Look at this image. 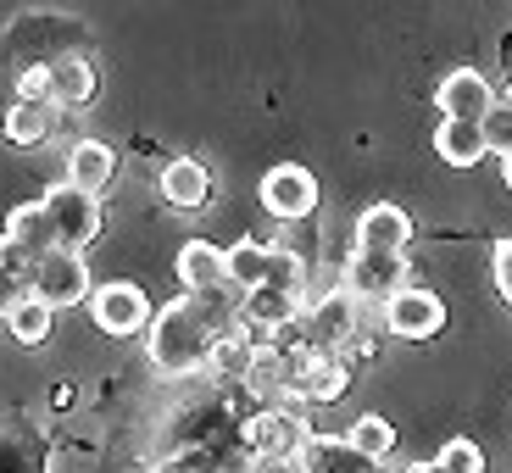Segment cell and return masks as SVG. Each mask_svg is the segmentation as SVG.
Instances as JSON below:
<instances>
[{
    "label": "cell",
    "mask_w": 512,
    "mask_h": 473,
    "mask_svg": "<svg viewBox=\"0 0 512 473\" xmlns=\"http://www.w3.org/2000/svg\"><path fill=\"white\" fill-rule=\"evenodd\" d=\"M51 134H56V106L51 101H23V95H17L12 112H6V140L34 151V145H45Z\"/></svg>",
    "instance_id": "7402d4cb"
},
{
    "label": "cell",
    "mask_w": 512,
    "mask_h": 473,
    "mask_svg": "<svg viewBox=\"0 0 512 473\" xmlns=\"http://www.w3.org/2000/svg\"><path fill=\"white\" fill-rule=\"evenodd\" d=\"M384 329L396 334V340H435V334L446 329V301H440L435 290L412 284V290H401L396 301L384 307Z\"/></svg>",
    "instance_id": "30bf717a"
},
{
    "label": "cell",
    "mask_w": 512,
    "mask_h": 473,
    "mask_svg": "<svg viewBox=\"0 0 512 473\" xmlns=\"http://www.w3.org/2000/svg\"><path fill=\"white\" fill-rule=\"evenodd\" d=\"M340 284L357 295L362 307H390L401 290H412V262L407 256H384V251H351L346 268H340Z\"/></svg>",
    "instance_id": "3957f363"
},
{
    "label": "cell",
    "mask_w": 512,
    "mask_h": 473,
    "mask_svg": "<svg viewBox=\"0 0 512 473\" xmlns=\"http://www.w3.org/2000/svg\"><path fill=\"white\" fill-rule=\"evenodd\" d=\"M0 251L23 256L28 268L34 262H45V256L56 251V229H51V212H45V201H23L6 212V245Z\"/></svg>",
    "instance_id": "7c38bea8"
},
{
    "label": "cell",
    "mask_w": 512,
    "mask_h": 473,
    "mask_svg": "<svg viewBox=\"0 0 512 473\" xmlns=\"http://www.w3.org/2000/svg\"><path fill=\"white\" fill-rule=\"evenodd\" d=\"M23 290H34L45 307L67 312V307H90V295L101 290V284L90 279V262L78 251H51L45 262H34V273H28Z\"/></svg>",
    "instance_id": "8992f818"
},
{
    "label": "cell",
    "mask_w": 512,
    "mask_h": 473,
    "mask_svg": "<svg viewBox=\"0 0 512 473\" xmlns=\"http://www.w3.org/2000/svg\"><path fill=\"white\" fill-rule=\"evenodd\" d=\"M501 112L512 117V78H507V90H501Z\"/></svg>",
    "instance_id": "4dcf8cb0"
},
{
    "label": "cell",
    "mask_w": 512,
    "mask_h": 473,
    "mask_svg": "<svg viewBox=\"0 0 512 473\" xmlns=\"http://www.w3.org/2000/svg\"><path fill=\"white\" fill-rule=\"evenodd\" d=\"M501 179H507V190H512V145L501 151Z\"/></svg>",
    "instance_id": "f546056e"
},
{
    "label": "cell",
    "mask_w": 512,
    "mask_h": 473,
    "mask_svg": "<svg viewBox=\"0 0 512 473\" xmlns=\"http://www.w3.org/2000/svg\"><path fill=\"white\" fill-rule=\"evenodd\" d=\"M51 329H56V307H45L34 290H17L12 301H6V334H12L23 351H39L51 340Z\"/></svg>",
    "instance_id": "d6986e66"
},
{
    "label": "cell",
    "mask_w": 512,
    "mask_h": 473,
    "mask_svg": "<svg viewBox=\"0 0 512 473\" xmlns=\"http://www.w3.org/2000/svg\"><path fill=\"white\" fill-rule=\"evenodd\" d=\"M412 234H418V223H412V212H407V206H396V201H373L368 212L357 218V251L407 256Z\"/></svg>",
    "instance_id": "8fae6325"
},
{
    "label": "cell",
    "mask_w": 512,
    "mask_h": 473,
    "mask_svg": "<svg viewBox=\"0 0 512 473\" xmlns=\"http://www.w3.org/2000/svg\"><path fill=\"white\" fill-rule=\"evenodd\" d=\"M45 67H51V106L56 112H84L101 95V73H95L90 56L67 51V56H51Z\"/></svg>",
    "instance_id": "4fadbf2b"
},
{
    "label": "cell",
    "mask_w": 512,
    "mask_h": 473,
    "mask_svg": "<svg viewBox=\"0 0 512 473\" xmlns=\"http://www.w3.org/2000/svg\"><path fill=\"white\" fill-rule=\"evenodd\" d=\"M351 379H357V362L351 357H312L307 373H301V396L312 407H329V401H340L351 390Z\"/></svg>",
    "instance_id": "ffe728a7"
},
{
    "label": "cell",
    "mask_w": 512,
    "mask_h": 473,
    "mask_svg": "<svg viewBox=\"0 0 512 473\" xmlns=\"http://www.w3.org/2000/svg\"><path fill=\"white\" fill-rule=\"evenodd\" d=\"M435 462H440L446 473H485V451H479L468 435H451L446 446L435 451Z\"/></svg>",
    "instance_id": "d4e9b609"
},
{
    "label": "cell",
    "mask_w": 512,
    "mask_h": 473,
    "mask_svg": "<svg viewBox=\"0 0 512 473\" xmlns=\"http://www.w3.org/2000/svg\"><path fill=\"white\" fill-rule=\"evenodd\" d=\"M346 446L362 451V457H373V462H390V451H396V429H390V418H379V412H362V418L346 423Z\"/></svg>",
    "instance_id": "cb8c5ba5"
},
{
    "label": "cell",
    "mask_w": 512,
    "mask_h": 473,
    "mask_svg": "<svg viewBox=\"0 0 512 473\" xmlns=\"http://www.w3.org/2000/svg\"><path fill=\"white\" fill-rule=\"evenodd\" d=\"M240 473H307L301 457H245Z\"/></svg>",
    "instance_id": "83f0119b"
},
{
    "label": "cell",
    "mask_w": 512,
    "mask_h": 473,
    "mask_svg": "<svg viewBox=\"0 0 512 473\" xmlns=\"http://www.w3.org/2000/svg\"><path fill=\"white\" fill-rule=\"evenodd\" d=\"M212 351H218V329L206 323V312L195 307V295H179L156 312L151 334H145V357L162 379H195V373L212 368Z\"/></svg>",
    "instance_id": "6da1fadb"
},
{
    "label": "cell",
    "mask_w": 512,
    "mask_h": 473,
    "mask_svg": "<svg viewBox=\"0 0 512 473\" xmlns=\"http://www.w3.org/2000/svg\"><path fill=\"white\" fill-rule=\"evenodd\" d=\"M301 462H307V473H384V462L351 451L346 435H312V446L301 451Z\"/></svg>",
    "instance_id": "44dd1931"
},
{
    "label": "cell",
    "mask_w": 512,
    "mask_h": 473,
    "mask_svg": "<svg viewBox=\"0 0 512 473\" xmlns=\"http://www.w3.org/2000/svg\"><path fill=\"white\" fill-rule=\"evenodd\" d=\"M490 151H496L490 123H446V117L435 123V156L446 167H479Z\"/></svg>",
    "instance_id": "e0dca14e"
},
{
    "label": "cell",
    "mask_w": 512,
    "mask_h": 473,
    "mask_svg": "<svg viewBox=\"0 0 512 473\" xmlns=\"http://www.w3.org/2000/svg\"><path fill=\"white\" fill-rule=\"evenodd\" d=\"M435 106L446 123H490L501 112V95L479 67H451L435 84Z\"/></svg>",
    "instance_id": "9c48e42d"
},
{
    "label": "cell",
    "mask_w": 512,
    "mask_h": 473,
    "mask_svg": "<svg viewBox=\"0 0 512 473\" xmlns=\"http://www.w3.org/2000/svg\"><path fill=\"white\" fill-rule=\"evenodd\" d=\"M145 473H223L212 462V451H167L162 462H151Z\"/></svg>",
    "instance_id": "484cf974"
},
{
    "label": "cell",
    "mask_w": 512,
    "mask_h": 473,
    "mask_svg": "<svg viewBox=\"0 0 512 473\" xmlns=\"http://www.w3.org/2000/svg\"><path fill=\"white\" fill-rule=\"evenodd\" d=\"M156 190H162V201L173 206V212H201V206L212 201V173H206V162H195V156H167L162 173H156Z\"/></svg>",
    "instance_id": "5bb4252c"
},
{
    "label": "cell",
    "mask_w": 512,
    "mask_h": 473,
    "mask_svg": "<svg viewBox=\"0 0 512 473\" xmlns=\"http://www.w3.org/2000/svg\"><path fill=\"white\" fill-rule=\"evenodd\" d=\"M45 201V212H51V229H56V251H90L95 240H101L106 229V212L95 195L73 190V184H51V190L39 195Z\"/></svg>",
    "instance_id": "277c9868"
},
{
    "label": "cell",
    "mask_w": 512,
    "mask_h": 473,
    "mask_svg": "<svg viewBox=\"0 0 512 473\" xmlns=\"http://www.w3.org/2000/svg\"><path fill=\"white\" fill-rule=\"evenodd\" d=\"M262 212H268L273 223H301L318 212V173L301 162H279L262 173Z\"/></svg>",
    "instance_id": "ba28073f"
},
{
    "label": "cell",
    "mask_w": 512,
    "mask_h": 473,
    "mask_svg": "<svg viewBox=\"0 0 512 473\" xmlns=\"http://www.w3.org/2000/svg\"><path fill=\"white\" fill-rule=\"evenodd\" d=\"M490 279H496L501 307L512 312V240H496V245H490Z\"/></svg>",
    "instance_id": "4316f807"
},
{
    "label": "cell",
    "mask_w": 512,
    "mask_h": 473,
    "mask_svg": "<svg viewBox=\"0 0 512 473\" xmlns=\"http://www.w3.org/2000/svg\"><path fill=\"white\" fill-rule=\"evenodd\" d=\"M112 179H117V151L106 140H78L73 151H67V184H73V190L101 201V195L112 190Z\"/></svg>",
    "instance_id": "ac0fdd59"
},
{
    "label": "cell",
    "mask_w": 512,
    "mask_h": 473,
    "mask_svg": "<svg viewBox=\"0 0 512 473\" xmlns=\"http://www.w3.org/2000/svg\"><path fill=\"white\" fill-rule=\"evenodd\" d=\"M301 323H307V340H312L318 357H346L351 340L362 334V301L346 290V284H334L329 295H307Z\"/></svg>",
    "instance_id": "7a4b0ae2"
},
{
    "label": "cell",
    "mask_w": 512,
    "mask_h": 473,
    "mask_svg": "<svg viewBox=\"0 0 512 473\" xmlns=\"http://www.w3.org/2000/svg\"><path fill=\"white\" fill-rule=\"evenodd\" d=\"M401 473H446L440 462H412V468H401Z\"/></svg>",
    "instance_id": "f1b7e54d"
},
{
    "label": "cell",
    "mask_w": 512,
    "mask_h": 473,
    "mask_svg": "<svg viewBox=\"0 0 512 473\" xmlns=\"http://www.w3.org/2000/svg\"><path fill=\"white\" fill-rule=\"evenodd\" d=\"M301 312H307V295L295 290H251L245 295V329L256 334V340H273L279 329H290V323H301Z\"/></svg>",
    "instance_id": "2e32d148"
},
{
    "label": "cell",
    "mask_w": 512,
    "mask_h": 473,
    "mask_svg": "<svg viewBox=\"0 0 512 473\" xmlns=\"http://www.w3.org/2000/svg\"><path fill=\"white\" fill-rule=\"evenodd\" d=\"M156 312L162 307H151V295H145L140 284H128V279H112V284H101V290L90 295L95 329L112 334V340H140V334H151Z\"/></svg>",
    "instance_id": "5b68a950"
},
{
    "label": "cell",
    "mask_w": 512,
    "mask_h": 473,
    "mask_svg": "<svg viewBox=\"0 0 512 473\" xmlns=\"http://www.w3.org/2000/svg\"><path fill=\"white\" fill-rule=\"evenodd\" d=\"M256 357H262V340L240 323L234 334H223V340H218V351H212V373H218V379L245 384V379H251V368H256Z\"/></svg>",
    "instance_id": "603a6c76"
},
{
    "label": "cell",
    "mask_w": 512,
    "mask_h": 473,
    "mask_svg": "<svg viewBox=\"0 0 512 473\" xmlns=\"http://www.w3.org/2000/svg\"><path fill=\"white\" fill-rule=\"evenodd\" d=\"M173 273H179L184 295H206L229 284V251H218L212 240H184L173 256Z\"/></svg>",
    "instance_id": "9a60e30c"
},
{
    "label": "cell",
    "mask_w": 512,
    "mask_h": 473,
    "mask_svg": "<svg viewBox=\"0 0 512 473\" xmlns=\"http://www.w3.org/2000/svg\"><path fill=\"white\" fill-rule=\"evenodd\" d=\"M240 446L245 457H301L312 446V423L290 407H256L240 423Z\"/></svg>",
    "instance_id": "52a82bcc"
}]
</instances>
